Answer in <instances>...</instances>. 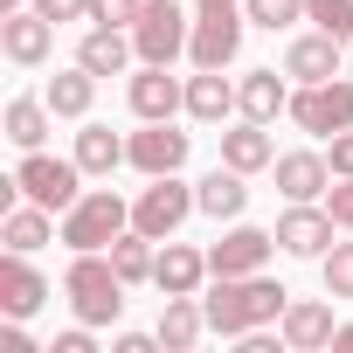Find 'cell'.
<instances>
[{"mask_svg":"<svg viewBox=\"0 0 353 353\" xmlns=\"http://www.w3.org/2000/svg\"><path fill=\"white\" fill-rule=\"evenodd\" d=\"M339 35H325V28H312V35H291V49H284V77L291 83H325V77H339Z\"/></svg>","mask_w":353,"mask_h":353,"instance_id":"cell-15","label":"cell"},{"mask_svg":"<svg viewBox=\"0 0 353 353\" xmlns=\"http://www.w3.org/2000/svg\"><path fill=\"white\" fill-rule=\"evenodd\" d=\"M0 243H8V250H21V256H35L42 243H63V229H56V215H49V208L14 201L8 215H0Z\"/></svg>","mask_w":353,"mask_h":353,"instance_id":"cell-22","label":"cell"},{"mask_svg":"<svg viewBox=\"0 0 353 353\" xmlns=\"http://www.w3.org/2000/svg\"><path fill=\"white\" fill-rule=\"evenodd\" d=\"M28 8H35V14H49L56 28H63V21H90V0H28Z\"/></svg>","mask_w":353,"mask_h":353,"instance_id":"cell-34","label":"cell"},{"mask_svg":"<svg viewBox=\"0 0 353 353\" xmlns=\"http://www.w3.org/2000/svg\"><path fill=\"white\" fill-rule=\"evenodd\" d=\"M325 159H332V181H353V125L332 132V152H325Z\"/></svg>","mask_w":353,"mask_h":353,"instance_id":"cell-36","label":"cell"},{"mask_svg":"<svg viewBox=\"0 0 353 353\" xmlns=\"http://www.w3.org/2000/svg\"><path fill=\"white\" fill-rule=\"evenodd\" d=\"M277 111H291V83H284L277 70H250V77H243V118L270 125Z\"/></svg>","mask_w":353,"mask_h":353,"instance_id":"cell-27","label":"cell"},{"mask_svg":"<svg viewBox=\"0 0 353 353\" xmlns=\"http://www.w3.org/2000/svg\"><path fill=\"white\" fill-rule=\"evenodd\" d=\"M208 277H215V270H208V256H201L194 243H173V236H166V250H159V263H152V284H159L166 298H194Z\"/></svg>","mask_w":353,"mask_h":353,"instance_id":"cell-17","label":"cell"},{"mask_svg":"<svg viewBox=\"0 0 353 353\" xmlns=\"http://www.w3.org/2000/svg\"><path fill=\"white\" fill-rule=\"evenodd\" d=\"M194 201H201V215H215V222H243V208H250V173L215 166L208 181H194Z\"/></svg>","mask_w":353,"mask_h":353,"instance_id":"cell-21","label":"cell"},{"mask_svg":"<svg viewBox=\"0 0 353 353\" xmlns=\"http://www.w3.org/2000/svg\"><path fill=\"white\" fill-rule=\"evenodd\" d=\"M145 0H90V28H132Z\"/></svg>","mask_w":353,"mask_h":353,"instance_id":"cell-33","label":"cell"},{"mask_svg":"<svg viewBox=\"0 0 353 353\" xmlns=\"http://www.w3.org/2000/svg\"><path fill=\"white\" fill-rule=\"evenodd\" d=\"M49 97H8V118H0V125H8V139L21 145V152H42V139H49Z\"/></svg>","mask_w":353,"mask_h":353,"instance_id":"cell-26","label":"cell"},{"mask_svg":"<svg viewBox=\"0 0 353 353\" xmlns=\"http://www.w3.org/2000/svg\"><path fill=\"white\" fill-rule=\"evenodd\" d=\"M284 305H291V291L277 284V277H215V291L201 298V312H208V332H222V339H243V332H256V325H277L284 319Z\"/></svg>","mask_w":353,"mask_h":353,"instance_id":"cell-1","label":"cell"},{"mask_svg":"<svg viewBox=\"0 0 353 353\" xmlns=\"http://www.w3.org/2000/svg\"><path fill=\"white\" fill-rule=\"evenodd\" d=\"M229 111H243V83H229L222 70H194V77H188V118L222 125Z\"/></svg>","mask_w":353,"mask_h":353,"instance_id":"cell-20","label":"cell"},{"mask_svg":"<svg viewBox=\"0 0 353 353\" xmlns=\"http://www.w3.org/2000/svg\"><path fill=\"white\" fill-rule=\"evenodd\" d=\"M332 346H353V319H346V325H339V332H332Z\"/></svg>","mask_w":353,"mask_h":353,"instance_id":"cell-39","label":"cell"},{"mask_svg":"<svg viewBox=\"0 0 353 353\" xmlns=\"http://www.w3.org/2000/svg\"><path fill=\"white\" fill-rule=\"evenodd\" d=\"M188 215H201V201H194V188L181 181V173H159V181H145V188H139V201H132V229H139V236H152V243L181 236V222H188Z\"/></svg>","mask_w":353,"mask_h":353,"instance_id":"cell-5","label":"cell"},{"mask_svg":"<svg viewBox=\"0 0 353 353\" xmlns=\"http://www.w3.org/2000/svg\"><path fill=\"white\" fill-rule=\"evenodd\" d=\"M332 208H319V201H291L284 215H277V250L284 256H298V263H319L325 250H332Z\"/></svg>","mask_w":353,"mask_h":353,"instance_id":"cell-9","label":"cell"},{"mask_svg":"<svg viewBox=\"0 0 353 353\" xmlns=\"http://www.w3.org/2000/svg\"><path fill=\"white\" fill-rule=\"evenodd\" d=\"M243 28H250L243 8H201L194 14V35H188V63L194 70H229L243 56Z\"/></svg>","mask_w":353,"mask_h":353,"instance_id":"cell-8","label":"cell"},{"mask_svg":"<svg viewBox=\"0 0 353 353\" xmlns=\"http://www.w3.org/2000/svg\"><path fill=\"white\" fill-rule=\"evenodd\" d=\"M0 49H8V63L35 70V63H49V49H56V21H49V14H35V8L0 14Z\"/></svg>","mask_w":353,"mask_h":353,"instance_id":"cell-13","label":"cell"},{"mask_svg":"<svg viewBox=\"0 0 353 353\" xmlns=\"http://www.w3.org/2000/svg\"><path fill=\"white\" fill-rule=\"evenodd\" d=\"M77 166L97 173V181L118 173V166H125V139H118L111 125H83V132H77Z\"/></svg>","mask_w":353,"mask_h":353,"instance_id":"cell-28","label":"cell"},{"mask_svg":"<svg viewBox=\"0 0 353 353\" xmlns=\"http://www.w3.org/2000/svg\"><path fill=\"white\" fill-rule=\"evenodd\" d=\"M201 8H243V0H194V14H201Z\"/></svg>","mask_w":353,"mask_h":353,"instance_id":"cell-40","label":"cell"},{"mask_svg":"<svg viewBox=\"0 0 353 353\" xmlns=\"http://www.w3.org/2000/svg\"><path fill=\"white\" fill-rule=\"evenodd\" d=\"M14 188H21V201L63 215V208H77V194H83V166H77V152H70V159H56V152H21Z\"/></svg>","mask_w":353,"mask_h":353,"instance_id":"cell-4","label":"cell"},{"mask_svg":"<svg viewBox=\"0 0 353 353\" xmlns=\"http://www.w3.org/2000/svg\"><path fill=\"white\" fill-rule=\"evenodd\" d=\"M291 125L312 132V139H332L353 125V83L346 77H325V83H298L291 90Z\"/></svg>","mask_w":353,"mask_h":353,"instance_id":"cell-6","label":"cell"},{"mask_svg":"<svg viewBox=\"0 0 353 353\" xmlns=\"http://www.w3.org/2000/svg\"><path fill=\"white\" fill-rule=\"evenodd\" d=\"M319 277H325V298H353V236L319 256Z\"/></svg>","mask_w":353,"mask_h":353,"instance_id":"cell-30","label":"cell"},{"mask_svg":"<svg viewBox=\"0 0 353 353\" xmlns=\"http://www.w3.org/2000/svg\"><path fill=\"white\" fill-rule=\"evenodd\" d=\"M188 35H194V21L181 14V0H145L139 21H132L139 63H173V56H188Z\"/></svg>","mask_w":353,"mask_h":353,"instance_id":"cell-7","label":"cell"},{"mask_svg":"<svg viewBox=\"0 0 353 353\" xmlns=\"http://www.w3.org/2000/svg\"><path fill=\"white\" fill-rule=\"evenodd\" d=\"M77 63H83L90 77H125V70L139 63V49H132V28H90V35L77 42Z\"/></svg>","mask_w":353,"mask_h":353,"instance_id":"cell-19","label":"cell"},{"mask_svg":"<svg viewBox=\"0 0 353 353\" xmlns=\"http://www.w3.org/2000/svg\"><path fill=\"white\" fill-rule=\"evenodd\" d=\"M201 332H208L201 291H194V298H166V305H159V346H166V353H194Z\"/></svg>","mask_w":353,"mask_h":353,"instance_id":"cell-24","label":"cell"},{"mask_svg":"<svg viewBox=\"0 0 353 353\" xmlns=\"http://www.w3.org/2000/svg\"><path fill=\"white\" fill-rule=\"evenodd\" d=\"M63 243L70 250H111L125 229H132V201H118L111 188H83L77 194V208H63Z\"/></svg>","mask_w":353,"mask_h":353,"instance_id":"cell-3","label":"cell"},{"mask_svg":"<svg viewBox=\"0 0 353 353\" xmlns=\"http://www.w3.org/2000/svg\"><path fill=\"white\" fill-rule=\"evenodd\" d=\"M222 166H236V173H263V166H277L270 125H256V118L229 125V132H222Z\"/></svg>","mask_w":353,"mask_h":353,"instance_id":"cell-23","label":"cell"},{"mask_svg":"<svg viewBox=\"0 0 353 353\" xmlns=\"http://www.w3.org/2000/svg\"><path fill=\"white\" fill-rule=\"evenodd\" d=\"M325 208H332V222L353 236V181H332V188H325Z\"/></svg>","mask_w":353,"mask_h":353,"instance_id":"cell-35","label":"cell"},{"mask_svg":"<svg viewBox=\"0 0 353 353\" xmlns=\"http://www.w3.org/2000/svg\"><path fill=\"white\" fill-rule=\"evenodd\" d=\"M270 250H277V229H256V222H236L215 250H208V270L215 277H256L263 263H270Z\"/></svg>","mask_w":353,"mask_h":353,"instance_id":"cell-12","label":"cell"},{"mask_svg":"<svg viewBox=\"0 0 353 353\" xmlns=\"http://www.w3.org/2000/svg\"><path fill=\"white\" fill-rule=\"evenodd\" d=\"M125 166H139L145 181H159V173H181V166H188V132H173V118H152L145 132L125 139Z\"/></svg>","mask_w":353,"mask_h":353,"instance_id":"cell-10","label":"cell"},{"mask_svg":"<svg viewBox=\"0 0 353 353\" xmlns=\"http://www.w3.org/2000/svg\"><path fill=\"white\" fill-rule=\"evenodd\" d=\"M42 305H49V277L21 250H8V256H0V312H8V319H35Z\"/></svg>","mask_w":353,"mask_h":353,"instance_id":"cell-14","label":"cell"},{"mask_svg":"<svg viewBox=\"0 0 353 353\" xmlns=\"http://www.w3.org/2000/svg\"><path fill=\"white\" fill-rule=\"evenodd\" d=\"M111 263H118V277L125 284H152V263H159V250H152V236H139V229H125L111 250H104Z\"/></svg>","mask_w":353,"mask_h":353,"instance_id":"cell-29","label":"cell"},{"mask_svg":"<svg viewBox=\"0 0 353 353\" xmlns=\"http://www.w3.org/2000/svg\"><path fill=\"white\" fill-rule=\"evenodd\" d=\"M305 21L339 35V42H353V0H305Z\"/></svg>","mask_w":353,"mask_h":353,"instance_id":"cell-32","label":"cell"},{"mask_svg":"<svg viewBox=\"0 0 353 353\" xmlns=\"http://www.w3.org/2000/svg\"><path fill=\"white\" fill-rule=\"evenodd\" d=\"M125 277H118V263L104 256V250H70V270H63V298H70V312L83 319V325H118V312H125Z\"/></svg>","mask_w":353,"mask_h":353,"instance_id":"cell-2","label":"cell"},{"mask_svg":"<svg viewBox=\"0 0 353 353\" xmlns=\"http://www.w3.org/2000/svg\"><path fill=\"white\" fill-rule=\"evenodd\" d=\"M49 353H97V346H90V325L77 319L70 332H56V346H49Z\"/></svg>","mask_w":353,"mask_h":353,"instance_id":"cell-37","label":"cell"},{"mask_svg":"<svg viewBox=\"0 0 353 353\" xmlns=\"http://www.w3.org/2000/svg\"><path fill=\"white\" fill-rule=\"evenodd\" d=\"M277 194L284 201H319L325 188H332V159L325 152H277Z\"/></svg>","mask_w":353,"mask_h":353,"instance_id":"cell-18","label":"cell"},{"mask_svg":"<svg viewBox=\"0 0 353 353\" xmlns=\"http://www.w3.org/2000/svg\"><path fill=\"white\" fill-rule=\"evenodd\" d=\"M111 353H159V332H118Z\"/></svg>","mask_w":353,"mask_h":353,"instance_id":"cell-38","label":"cell"},{"mask_svg":"<svg viewBox=\"0 0 353 353\" xmlns=\"http://www.w3.org/2000/svg\"><path fill=\"white\" fill-rule=\"evenodd\" d=\"M125 104H132L139 125H152V118L188 111V83H181V77H166V63H139L132 83H125Z\"/></svg>","mask_w":353,"mask_h":353,"instance_id":"cell-11","label":"cell"},{"mask_svg":"<svg viewBox=\"0 0 353 353\" xmlns=\"http://www.w3.org/2000/svg\"><path fill=\"white\" fill-rule=\"evenodd\" d=\"M42 97H49V111H56V118H90V104H97V77H90L83 63H70V70H56V77H49V90H42Z\"/></svg>","mask_w":353,"mask_h":353,"instance_id":"cell-25","label":"cell"},{"mask_svg":"<svg viewBox=\"0 0 353 353\" xmlns=\"http://www.w3.org/2000/svg\"><path fill=\"white\" fill-rule=\"evenodd\" d=\"M277 332H284V346L291 353H319V346H332V305L325 298H291L284 305V319H277Z\"/></svg>","mask_w":353,"mask_h":353,"instance_id":"cell-16","label":"cell"},{"mask_svg":"<svg viewBox=\"0 0 353 353\" xmlns=\"http://www.w3.org/2000/svg\"><path fill=\"white\" fill-rule=\"evenodd\" d=\"M243 14H250V28H298L305 21V0H243Z\"/></svg>","mask_w":353,"mask_h":353,"instance_id":"cell-31","label":"cell"}]
</instances>
